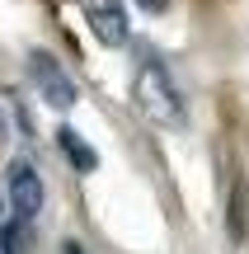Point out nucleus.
Instances as JSON below:
<instances>
[{
  "instance_id": "obj_1",
  "label": "nucleus",
  "mask_w": 249,
  "mask_h": 254,
  "mask_svg": "<svg viewBox=\"0 0 249 254\" xmlns=\"http://www.w3.org/2000/svg\"><path fill=\"white\" fill-rule=\"evenodd\" d=\"M132 94H137L141 113H146L150 123H160V127H184V123H188V99H184V90H179L174 75L165 71V62H155L150 52L141 57V66H137Z\"/></svg>"
},
{
  "instance_id": "obj_2",
  "label": "nucleus",
  "mask_w": 249,
  "mask_h": 254,
  "mask_svg": "<svg viewBox=\"0 0 249 254\" xmlns=\"http://www.w3.org/2000/svg\"><path fill=\"white\" fill-rule=\"evenodd\" d=\"M28 80L38 85V99L47 104V109H56V113H66L75 99H80V90H75V80L61 71V62L56 57H47V52H28Z\"/></svg>"
},
{
  "instance_id": "obj_3",
  "label": "nucleus",
  "mask_w": 249,
  "mask_h": 254,
  "mask_svg": "<svg viewBox=\"0 0 249 254\" xmlns=\"http://www.w3.org/2000/svg\"><path fill=\"white\" fill-rule=\"evenodd\" d=\"M5 193H9V207H14L19 221H33L43 212V179L28 160H14L5 170Z\"/></svg>"
},
{
  "instance_id": "obj_4",
  "label": "nucleus",
  "mask_w": 249,
  "mask_h": 254,
  "mask_svg": "<svg viewBox=\"0 0 249 254\" xmlns=\"http://www.w3.org/2000/svg\"><path fill=\"white\" fill-rule=\"evenodd\" d=\"M85 19H90L94 38H99L103 47H122L132 38V24H127L122 0H85Z\"/></svg>"
},
{
  "instance_id": "obj_5",
  "label": "nucleus",
  "mask_w": 249,
  "mask_h": 254,
  "mask_svg": "<svg viewBox=\"0 0 249 254\" xmlns=\"http://www.w3.org/2000/svg\"><path fill=\"white\" fill-rule=\"evenodd\" d=\"M56 146H61V155H66V160H71L80 174H94V170H99V151H94V146L85 141V136L75 132L71 123H66V127H56Z\"/></svg>"
},
{
  "instance_id": "obj_6",
  "label": "nucleus",
  "mask_w": 249,
  "mask_h": 254,
  "mask_svg": "<svg viewBox=\"0 0 249 254\" xmlns=\"http://www.w3.org/2000/svg\"><path fill=\"white\" fill-rule=\"evenodd\" d=\"M33 250V231H28V221L9 217L0 221V254H28Z\"/></svg>"
},
{
  "instance_id": "obj_7",
  "label": "nucleus",
  "mask_w": 249,
  "mask_h": 254,
  "mask_svg": "<svg viewBox=\"0 0 249 254\" xmlns=\"http://www.w3.org/2000/svg\"><path fill=\"white\" fill-rule=\"evenodd\" d=\"M245 231H249V217H245V184L235 179V189H231V236L245 240Z\"/></svg>"
},
{
  "instance_id": "obj_8",
  "label": "nucleus",
  "mask_w": 249,
  "mask_h": 254,
  "mask_svg": "<svg viewBox=\"0 0 249 254\" xmlns=\"http://www.w3.org/2000/svg\"><path fill=\"white\" fill-rule=\"evenodd\" d=\"M137 5L146 9V14H165V9H169V0H137Z\"/></svg>"
}]
</instances>
